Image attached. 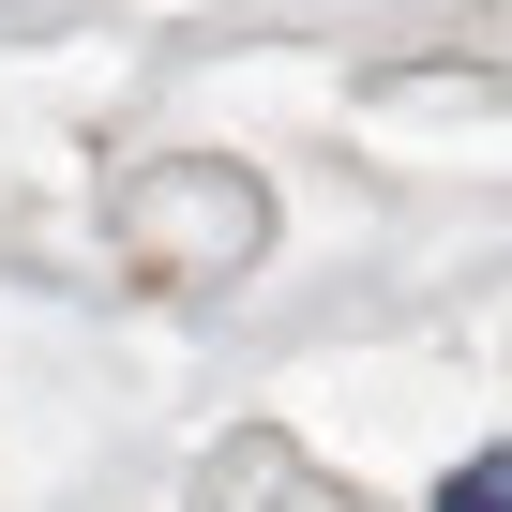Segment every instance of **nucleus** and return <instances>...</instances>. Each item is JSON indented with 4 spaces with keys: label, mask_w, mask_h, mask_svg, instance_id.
I'll list each match as a JSON object with an SVG mask.
<instances>
[{
    "label": "nucleus",
    "mask_w": 512,
    "mask_h": 512,
    "mask_svg": "<svg viewBox=\"0 0 512 512\" xmlns=\"http://www.w3.org/2000/svg\"><path fill=\"white\" fill-rule=\"evenodd\" d=\"M437 512H512V437H497V452H467V467L437 482Z\"/></svg>",
    "instance_id": "nucleus-1"
}]
</instances>
